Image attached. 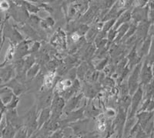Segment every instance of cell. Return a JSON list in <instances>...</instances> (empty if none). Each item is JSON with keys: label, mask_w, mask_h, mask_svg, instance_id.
Here are the masks:
<instances>
[{"label": "cell", "mask_w": 154, "mask_h": 138, "mask_svg": "<svg viewBox=\"0 0 154 138\" xmlns=\"http://www.w3.org/2000/svg\"><path fill=\"white\" fill-rule=\"evenodd\" d=\"M37 111V107L35 105L23 117V126L26 128L29 138H31L38 130Z\"/></svg>", "instance_id": "1"}, {"label": "cell", "mask_w": 154, "mask_h": 138, "mask_svg": "<svg viewBox=\"0 0 154 138\" xmlns=\"http://www.w3.org/2000/svg\"><path fill=\"white\" fill-rule=\"evenodd\" d=\"M66 105V100L60 95L56 94L53 96V101L51 103V118L52 121L60 120L62 114L63 112Z\"/></svg>", "instance_id": "2"}, {"label": "cell", "mask_w": 154, "mask_h": 138, "mask_svg": "<svg viewBox=\"0 0 154 138\" xmlns=\"http://www.w3.org/2000/svg\"><path fill=\"white\" fill-rule=\"evenodd\" d=\"M140 70H141V64H137V66L135 67L134 70L128 80L127 86L130 95L134 94L135 92L140 87L139 86V81L140 80Z\"/></svg>", "instance_id": "3"}, {"label": "cell", "mask_w": 154, "mask_h": 138, "mask_svg": "<svg viewBox=\"0 0 154 138\" xmlns=\"http://www.w3.org/2000/svg\"><path fill=\"white\" fill-rule=\"evenodd\" d=\"M126 117V111L123 108H119V112L116 117L112 128L116 132V138H122L123 129L125 127V121Z\"/></svg>", "instance_id": "4"}, {"label": "cell", "mask_w": 154, "mask_h": 138, "mask_svg": "<svg viewBox=\"0 0 154 138\" xmlns=\"http://www.w3.org/2000/svg\"><path fill=\"white\" fill-rule=\"evenodd\" d=\"M53 96H53V93L52 89L42 93V95L39 96V97H38V103L36 104L37 110L40 111L42 109L50 107L51 103H52V101H53Z\"/></svg>", "instance_id": "5"}, {"label": "cell", "mask_w": 154, "mask_h": 138, "mask_svg": "<svg viewBox=\"0 0 154 138\" xmlns=\"http://www.w3.org/2000/svg\"><path fill=\"white\" fill-rule=\"evenodd\" d=\"M16 75V70L12 64L6 65L0 69V79L2 83H8Z\"/></svg>", "instance_id": "6"}, {"label": "cell", "mask_w": 154, "mask_h": 138, "mask_svg": "<svg viewBox=\"0 0 154 138\" xmlns=\"http://www.w3.org/2000/svg\"><path fill=\"white\" fill-rule=\"evenodd\" d=\"M143 98V90L142 88L139 87L135 93L133 94V98L131 100V107H130V112L129 116H128V118H130V117H133L134 114L137 112V109H138L139 105H140V102L142 100Z\"/></svg>", "instance_id": "7"}, {"label": "cell", "mask_w": 154, "mask_h": 138, "mask_svg": "<svg viewBox=\"0 0 154 138\" xmlns=\"http://www.w3.org/2000/svg\"><path fill=\"white\" fill-rule=\"evenodd\" d=\"M32 40H23L18 44L15 50V57L16 59H23L26 56L29 54V43Z\"/></svg>", "instance_id": "8"}, {"label": "cell", "mask_w": 154, "mask_h": 138, "mask_svg": "<svg viewBox=\"0 0 154 138\" xmlns=\"http://www.w3.org/2000/svg\"><path fill=\"white\" fill-rule=\"evenodd\" d=\"M152 70L149 66V63L147 61L145 62L144 65L143 66L142 69L140 70V81L143 85L146 86L149 84L152 80Z\"/></svg>", "instance_id": "9"}, {"label": "cell", "mask_w": 154, "mask_h": 138, "mask_svg": "<svg viewBox=\"0 0 154 138\" xmlns=\"http://www.w3.org/2000/svg\"><path fill=\"white\" fill-rule=\"evenodd\" d=\"M82 96H83V94L81 93V94L79 95H74L73 96L69 99L67 100V102H66L65 107H64V110L63 111L66 112V114H69V113L72 112L73 110H75V109L77 108V107L79 106V102L81 101V100L82 99Z\"/></svg>", "instance_id": "10"}, {"label": "cell", "mask_w": 154, "mask_h": 138, "mask_svg": "<svg viewBox=\"0 0 154 138\" xmlns=\"http://www.w3.org/2000/svg\"><path fill=\"white\" fill-rule=\"evenodd\" d=\"M2 86H6V87L12 89L13 93L17 96L22 94L25 91V89H26L24 85H23V83L19 81L16 78L11 80L8 83H5Z\"/></svg>", "instance_id": "11"}, {"label": "cell", "mask_w": 154, "mask_h": 138, "mask_svg": "<svg viewBox=\"0 0 154 138\" xmlns=\"http://www.w3.org/2000/svg\"><path fill=\"white\" fill-rule=\"evenodd\" d=\"M51 109L50 107L42 109L40 110V114L37 118V124H38V130L42 127L44 124L47 123L51 118ZM37 130V131H38Z\"/></svg>", "instance_id": "12"}, {"label": "cell", "mask_w": 154, "mask_h": 138, "mask_svg": "<svg viewBox=\"0 0 154 138\" xmlns=\"http://www.w3.org/2000/svg\"><path fill=\"white\" fill-rule=\"evenodd\" d=\"M13 96H14V93L11 89L2 86L0 87V99L5 106L10 103Z\"/></svg>", "instance_id": "13"}, {"label": "cell", "mask_w": 154, "mask_h": 138, "mask_svg": "<svg viewBox=\"0 0 154 138\" xmlns=\"http://www.w3.org/2000/svg\"><path fill=\"white\" fill-rule=\"evenodd\" d=\"M130 19H131V12L130 10L126 11V12H123L119 17L116 19V23L114 25L113 28L115 30H117L119 26H122L123 24H125V23H128V22L130 21Z\"/></svg>", "instance_id": "14"}, {"label": "cell", "mask_w": 154, "mask_h": 138, "mask_svg": "<svg viewBox=\"0 0 154 138\" xmlns=\"http://www.w3.org/2000/svg\"><path fill=\"white\" fill-rule=\"evenodd\" d=\"M129 28H130L129 23H125V24H123L122 26H119V28L116 30V37L115 40L113 42L114 44H117L119 42H121V40L123 39L124 36L127 33Z\"/></svg>", "instance_id": "15"}, {"label": "cell", "mask_w": 154, "mask_h": 138, "mask_svg": "<svg viewBox=\"0 0 154 138\" xmlns=\"http://www.w3.org/2000/svg\"><path fill=\"white\" fill-rule=\"evenodd\" d=\"M16 131H17V130L15 129L9 122L6 121V126L2 131L0 138H14Z\"/></svg>", "instance_id": "16"}, {"label": "cell", "mask_w": 154, "mask_h": 138, "mask_svg": "<svg viewBox=\"0 0 154 138\" xmlns=\"http://www.w3.org/2000/svg\"><path fill=\"white\" fill-rule=\"evenodd\" d=\"M41 67L38 63H35V64L28 70V71L26 72V77L27 80H32L35 77H37V75L38 74V73L40 72Z\"/></svg>", "instance_id": "17"}, {"label": "cell", "mask_w": 154, "mask_h": 138, "mask_svg": "<svg viewBox=\"0 0 154 138\" xmlns=\"http://www.w3.org/2000/svg\"><path fill=\"white\" fill-rule=\"evenodd\" d=\"M146 9H135L133 12V14L131 15L133 19L136 22L138 21H143L145 22L146 17Z\"/></svg>", "instance_id": "18"}, {"label": "cell", "mask_w": 154, "mask_h": 138, "mask_svg": "<svg viewBox=\"0 0 154 138\" xmlns=\"http://www.w3.org/2000/svg\"><path fill=\"white\" fill-rule=\"evenodd\" d=\"M89 68H90V66H89V64L87 62L82 63V64H80L79 68L76 70L77 77H79V79L83 80V77H86V74L89 71Z\"/></svg>", "instance_id": "19"}, {"label": "cell", "mask_w": 154, "mask_h": 138, "mask_svg": "<svg viewBox=\"0 0 154 138\" xmlns=\"http://www.w3.org/2000/svg\"><path fill=\"white\" fill-rule=\"evenodd\" d=\"M22 30H23V33L26 34L29 37L32 39H35V40H37L38 39V35L35 33V30L34 28H32L30 25L25 24L22 26Z\"/></svg>", "instance_id": "20"}, {"label": "cell", "mask_w": 154, "mask_h": 138, "mask_svg": "<svg viewBox=\"0 0 154 138\" xmlns=\"http://www.w3.org/2000/svg\"><path fill=\"white\" fill-rule=\"evenodd\" d=\"M96 49V46L95 44L90 43L87 47H86V50L84 52V54H83V58H85V60H89L91 59L92 56L95 54Z\"/></svg>", "instance_id": "21"}, {"label": "cell", "mask_w": 154, "mask_h": 138, "mask_svg": "<svg viewBox=\"0 0 154 138\" xmlns=\"http://www.w3.org/2000/svg\"><path fill=\"white\" fill-rule=\"evenodd\" d=\"M35 63V57L33 55L27 56V57L24 60V72L26 74V72L29 68H31L32 66Z\"/></svg>", "instance_id": "22"}, {"label": "cell", "mask_w": 154, "mask_h": 138, "mask_svg": "<svg viewBox=\"0 0 154 138\" xmlns=\"http://www.w3.org/2000/svg\"><path fill=\"white\" fill-rule=\"evenodd\" d=\"M147 30H148V26L144 22H143L138 27H137V33L140 37H145L146 35Z\"/></svg>", "instance_id": "23"}, {"label": "cell", "mask_w": 154, "mask_h": 138, "mask_svg": "<svg viewBox=\"0 0 154 138\" xmlns=\"http://www.w3.org/2000/svg\"><path fill=\"white\" fill-rule=\"evenodd\" d=\"M63 136L66 138H76L75 133H74L73 130L69 125L66 126L65 127L63 128Z\"/></svg>", "instance_id": "24"}, {"label": "cell", "mask_w": 154, "mask_h": 138, "mask_svg": "<svg viewBox=\"0 0 154 138\" xmlns=\"http://www.w3.org/2000/svg\"><path fill=\"white\" fill-rule=\"evenodd\" d=\"M97 87L95 85H88L86 87V95L90 98H93L97 94Z\"/></svg>", "instance_id": "25"}, {"label": "cell", "mask_w": 154, "mask_h": 138, "mask_svg": "<svg viewBox=\"0 0 154 138\" xmlns=\"http://www.w3.org/2000/svg\"><path fill=\"white\" fill-rule=\"evenodd\" d=\"M19 96H16V95L14 94V96H13V97H12L10 103L5 106V110H14V109H16L18 103H19Z\"/></svg>", "instance_id": "26"}, {"label": "cell", "mask_w": 154, "mask_h": 138, "mask_svg": "<svg viewBox=\"0 0 154 138\" xmlns=\"http://www.w3.org/2000/svg\"><path fill=\"white\" fill-rule=\"evenodd\" d=\"M14 138H29L26 128L24 126L22 127L21 128H19V129L16 131Z\"/></svg>", "instance_id": "27"}, {"label": "cell", "mask_w": 154, "mask_h": 138, "mask_svg": "<svg viewBox=\"0 0 154 138\" xmlns=\"http://www.w3.org/2000/svg\"><path fill=\"white\" fill-rule=\"evenodd\" d=\"M24 2V7L26 8V9L28 12H32V13H37L38 11L40 10L39 8L37 7L36 5H32V4L30 3V2Z\"/></svg>", "instance_id": "28"}, {"label": "cell", "mask_w": 154, "mask_h": 138, "mask_svg": "<svg viewBox=\"0 0 154 138\" xmlns=\"http://www.w3.org/2000/svg\"><path fill=\"white\" fill-rule=\"evenodd\" d=\"M116 19H110V20H108V21L104 23V25L103 26V29H102V31L106 32V33H108L109 30H111L112 28H113L114 25L116 23Z\"/></svg>", "instance_id": "29"}, {"label": "cell", "mask_w": 154, "mask_h": 138, "mask_svg": "<svg viewBox=\"0 0 154 138\" xmlns=\"http://www.w3.org/2000/svg\"><path fill=\"white\" fill-rule=\"evenodd\" d=\"M109 60V56H106V57L103 58L100 63L97 64V66L96 67V70L97 71H100V70H103V69H105L106 67H107V65H108Z\"/></svg>", "instance_id": "30"}, {"label": "cell", "mask_w": 154, "mask_h": 138, "mask_svg": "<svg viewBox=\"0 0 154 138\" xmlns=\"http://www.w3.org/2000/svg\"><path fill=\"white\" fill-rule=\"evenodd\" d=\"M116 37V30L112 28L107 33V40L109 43H113Z\"/></svg>", "instance_id": "31"}, {"label": "cell", "mask_w": 154, "mask_h": 138, "mask_svg": "<svg viewBox=\"0 0 154 138\" xmlns=\"http://www.w3.org/2000/svg\"><path fill=\"white\" fill-rule=\"evenodd\" d=\"M150 44V39L148 38L144 42L142 48H141V50H140V56H143V55L146 54L148 52V49H149V45Z\"/></svg>", "instance_id": "32"}, {"label": "cell", "mask_w": 154, "mask_h": 138, "mask_svg": "<svg viewBox=\"0 0 154 138\" xmlns=\"http://www.w3.org/2000/svg\"><path fill=\"white\" fill-rule=\"evenodd\" d=\"M89 28L87 25L82 24V25H80L79 27H78V29H77V33L80 36H84L87 33L88 31H89Z\"/></svg>", "instance_id": "33"}, {"label": "cell", "mask_w": 154, "mask_h": 138, "mask_svg": "<svg viewBox=\"0 0 154 138\" xmlns=\"http://www.w3.org/2000/svg\"><path fill=\"white\" fill-rule=\"evenodd\" d=\"M41 47L40 42L38 41H35L33 43V45L30 46L29 48V53H33V52H37Z\"/></svg>", "instance_id": "34"}, {"label": "cell", "mask_w": 154, "mask_h": 138, "mask_svg": "<svg viewBox=\"0 0 154 138\" xmlns=\"http://www.w3.org/2000/svg\"><path fill=\"white\" fill-rule=\"evenodd\" d=\"M58 63L56 61H49V63L46 64V69L49 71H53L58 67Z\"/></svg>", "instance_id": "35"}, {"label": "cell", "mask_w": 154, "mask_h": 138, "mask_svg": "<svg viewBox=\"0 0 154 138\" xmlns=\"http://www.w3.org/2000/svg\"><path fill=\"white\" fill-rule=\"evenodd\" d=\"M63 129L57 130L54 131V132L50 135V138H63Z\"/></svg>", "instance_id": "36"}, {"label": "cell", "mask_w": 154, "mask_h": 138, "mask_svg": "<svg viewBox=\"0 0 154 138\" xmlns=\"http://www.w3.org/2000/svg\"><path fill=\"white\" fill-rule=\"evenodd\" d=\"M9 7H10V5L8 3V2L3 1V2H1V3H0V8L2 10H7V9H9Z\"/></svg>", "instance_id": "37"}, {"label": "cell", "mask_w": 154, "mask_h": 138, "mask_svg": "<svg viewBox=\"0 0 154 138\" xmlns=\"http://www.w3.org/2000/svg\"><path fill=\"white\" fill-rule=\"evenodd\" d=\"M2 80H1V79H0V86H1V84H2Z\"/></svg>", "instance_id": "38"}, {"label": "cell", "mask_w": 154, "mask_h": 138, "mask_svg": "<svg viewBox=\"0 0 154 138\" xmlns=\"http://www.w3.org/2000/svg\"><path fill=\"white\" fill-rule=\"evenodd\" d=\"M76 138H82V137H76Z\"/></svg>", "instance_id": "39"}, {"label": "cell", "mask_w": 154, "mask_h": 138, "mask_svg": "<svg viewBox=\"0 0 154 138\" xmlns=\"http://www.w3.org/2000/svg\"><path fill=\"white\" fill-rule=\"evenodd\" d=\"M63 138H66V137H64V136H63Z\"/></svg>", "instance_id": "40"}, {"label": "cell", "mask_w": 154, "mask_h": 138, "mask_svg": "<svg viewBox=\"0 0 154 138\" xmlns=\"http://www.w3.org/2000/svg\"><path fill=\"white\" fill-rule=\"evenodd\" d=\"M47 138H50V136H49V137H47Z\"/></svg>", "instance_id": "41"}]
</instances>
